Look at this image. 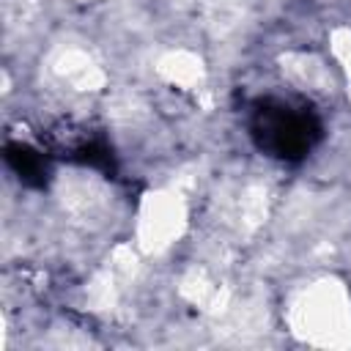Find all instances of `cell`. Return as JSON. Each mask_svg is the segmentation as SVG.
Listing matches in <instances>:
<instances>
[{
    "instance_id": "1",
    "label": "cell",
    "mask_w": 351,
    "mask_h": 351,
    "mask_svg": "<svg viewBox=\"0 0 351 351\" xmlns=\"http://www.w3.org/2000/svg\"><path fill=\"white\" fill-rule=\"evenodd\" d=\"M263 143L280 156H299L310 148V121L304 115L280 107L277 112L263 115Z\"/></svg>"
}]
</instances>
